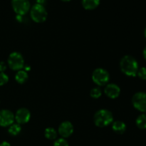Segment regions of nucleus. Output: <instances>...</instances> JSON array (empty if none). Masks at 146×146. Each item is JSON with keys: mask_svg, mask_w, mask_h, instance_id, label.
<instances>
[{"mask_svg": "<svg viewBox=\"0 0 146 146\" xmlns=\"http://www.w3.org/2000/svg\"><path fill=\"white\" fill-rule=\"evenodd\" d=\"M120 68L122 73L128 76L134 77L137 76L139 69V65L137 60L133 56L125 55L120 61Z\"/></svg>", "mask_w": 146, "mask_h": 146, "instance_id": "f257e3e1", "label": "nucleus"}, {"mask_svg": "<svg viewBox=\"0 0 146 146\" xmlns=\"http://www.w3.org/2000/svg\"><path fill=\"white\" fill-rule=\"evenodd\" d=\"M113 121V115L110 111L107 109L98 110L94 116V124L97 127L104 128L108 126Z\"/></svg>", "mask_w": 146, "mask_h": 146, "instance_id": "f03ea898", "label": "nucleus"}, {"mask_svg": "<svg viewBox=\"0 0 146 146\" xmlns=\"http://www.w3.org/2000/svg\"><path fill=\"white\" fill-rule=\"evenodd\" d=\"M30 15L33 21L36 23H43L46 20L48 13L44 6L35 4L31 8Z\"/></svg>", "mask_w": 146, "mask_h": 146, "instance_id": "7ed1b4c3", "label": "nucleus"}, {"mask_svg": "<svg viewBox=\"0 0 146 146\" xmlns=\"http://www.w3.org/2000/svg\"><path fill=\"white\" fill-rule=\"evenodd\" d=\"M7 63L13 71H20L24 66V59L21 54L17 51H14L9 54L7 59Z\"/></svg>", "mask_w": 146, "mask_h": 146, "instance_id": "20e7f679", "label": "nucleus"}, {"mask_svg": "<svg viewBox=\"0 0 146 146\" xmlns=\"http://www.w3.org/2000/svg\"><path fill=\"white\" fill-rule=\"evenodd\" d=\"M110 75L108 71L103 68H97L93 71L92 80L96 85L99 86L107 85L109 81Z\"/></svg>", "mask_w": 146, "mask_h": 146, "instance_id": "39448f33", "label": "nucleus"}, {"mask_svg": "<svg viewBox=\"0 0 146 146\" xmlns=\"http://www.w3.org/2000/svg\"><path fill=\"white\" fill-rule=\"evenodd\" d=\"M11 7L16 14L22 16L29 11L31 4L29 0H11Z\"/></svg>", "mask_w": 146, "mask_h": 146, "instance_id": "423d86ee", "label": "nucleus"}, {"mask_svg": "<svg viewBox=\"0 0 146 146\" xmlns=\"http://www.w3.org/2000/svg\"><path fill=\"white\" fill-rule=\"evenodd\" d=\"M132 104L138 111L145 113L146 111V93L143 91L135 93L132 98Z\"/></svg>", "mask_w": 146, "mask_h": 146, "instance_id": "0eeeda50", "label": "nucleus"}, {"mask_svg": "<svg viewBox=\"0 0 146 146\" xmlns=\"http://www.w3.org/2000/svg\"><path fill=\"white\" fill-rule=\"evenodd\" d=\"M14 114L7 109L0 110V126L9 127L14 123Z\"/></svg>", "mask_w": 146, "mask_h": 146, "instance_id": "6e6552de", "label": "nucleus"}, {"mask_svg": "<svg viewBox=\"0 0 146 146\" xmlns=\"http://www.w3.org/2000/svg\"><path fill=\"white\" fill-rule=\"evenodd\" d=\"M31 118V113L27 108H20L16 112L14 115V119L17 121V123L21 125L25 124L29 121Z\"/></svg>", "mask_w": 146, "mask_h": 146, "instance_id": "1a4fd4ad", "label": "nucleus"}, {"mask_svg": "<svg viewBox=\"0 0 146 146\" xmlns=\"http://www.w3.org/2000/svg\"><path fill=\"white\" fill-rule=\"evenodd\" d=\"M58 133L64 138H68L74 133V126L70 121H64L58 126Z\"/></svg>", "mask_w": 146, "mask_h": 146, "instance_id": "9d476101", "label": "nucleus"}, {"mask_svg": "<svg viewBox=\"0 0 146 146\" xmlns=\"http://www.w3.org/2000/svg\"><path fill=\"white\" fill-rule=\"evenodd\" d=\"M104 93L111 99L117 98L121 94V88L115 84H108L104 89Z\"/></svg>", "mask_w": 146, "mask_h": 146, "instance_id": "9b49d317", "label": "nucleus"}, {"mask_svg": "<svg viewBox=\"0 0 146 146\" xmlns=\"http://www.w3.org/2000/svg\"><path fill=\"white\" fill-rule=\"evenodd\" d=\"M126 125L121 121H115L112 124L113 131L117 134H123L126 131Z\"/></svg>", "mask_w": 146, "mask_h": 146, "instance_id": "f8f14e48", "label": "nucleus"}, {"mask_svg": "<svg viewBox=\"0 0 146 146\" xmlns=\"http://www.w3.org/2000/svg\"><path fill=\"white\" fill-rule=\"evenodd\" d=\"M81 4L85 9L93 10L99 6L100 0H82Z\"/></svg>", "mask_w": 146, "mask_h": 146, "instance_id": "ddd939ff", "label": "nucleus"}, {"mask_svg": "<svg viewBox=\"0 0 146 146\" xmlns=\"http://www.w3.org/2000/svg\"><path fill=\"white\" fill-rule=\"evenodd\" d=\"M28 74L25 71H23V70L18 71V72L15 75L16 81L19 84H24L28 80Z\"/></svg>", "mask_w": 146, "mask_h": 146, "instance_id": "4468645a", "label": "nucleus"}, {"mask_svg": "<svg viewBox=\"0 0 146 146\" xmlns=\"http://www.w3.org/2000/svg\"><path fill=\"white\" fill-rule=\"evenodd\" d=\"M135 124L139 129H146V115L145 113H142L138 115L135 120Z\"/></svg>", "mask_w": 146, "mask_h": 146, "instance_id": "2eb2a0df", "label": "nucleus"}, {"mask_svg": "<svg viewBox=\"0 0 146 146\" xmlns=\"http://www.w3.org/2000/svg\"><path fill=\"white\" fill-rule=\"evenodd\" d=\"M44 135L48 140H55L57 138V132L54 128L48 127L44 131Z\"/></svg>", "mask_w": 146, "mask_h": 146, "instance_id": "dca6fc26", "label": "nucleus"}, {"mask_svg": "<svg viewBox=\"0 0 146 146\" xmlns=\"http://www.w3.org/2000/svg\"><path fill=\"white\" fill-rule=\"evenodd\" d=\"M21 131V127L18 123H12L10 126H9L8 132L11 135H17L19 134Z\"/></svg>", "mask_w": 146, "mask_h": 146, "instance_id": "f3484780", "label": "nucleus"}, {"mask_svg": "<svg viewBox=\"0 0 146 146\" xmlns=\"http://www.w3.org/2000/svg\"><path fill=\"white\" fill-rule=\"evenodd\" d=\"M102 95V92H101V88H98V87H95V88H92L90 92V96H91V98H95V99H97V98H99Z\"/></svg>", "mask_w": 146, "mask_h": 146, "instance_id": "a211bd4d", "label": "nucleus"}, {"mask_svg": "<svg viewBox=\"0 0 146 146\" xmlns=\"http://www.w3.org/2000/svg\"><path fill=\"white\" fill-rule=\"evenodd\" d=\"M137 76L141 80L146 81V67H141L137 72Z\"/></svg>", "mask_w": 146, "mask_h": 146, "instance_id": "6ab92c4d", "label": "nucleus"}, {"mask_svg": "<svg viewBox=\"0 0 146 146\" xmlns=\"http://www.w3.org/2000/svg\"><path fill=\"white\" fill-rule=\"evenodd\" d=\"M9 81V76L4 72H0V86L5 85Z\"/></svg>", "mask_w": 146, "mask_h": 146, "instance_id": "aec40b11", "label": "nucleus"}, {"mask_svg": "<svg viewBox=\"0 0 146 146\" xmlns=\"http://www.w3.org/2000/svg\"><path fill=\"white\" fill-rule=\"evenodd\" d=\"M54 146H69V145H68V142L66 139L59 138L54 143Z\"/></svg>", "mask_w": 146, "mask_h": 146, "instance_id": "412c9836", "label": "nucleus"}, {"mask_svg": "<svg viewBox=\"0 0 146 146\" xmlns=\"http://www.w3.org/2000/svg\"><path fill=\"white\" fill-rule=\"evenodd\" d=\"M7 69V65L4 61H1L0 62V72H4L5 70Z\"/></svg>", "mask_w": 146, "mask_h": 146, "instance_id": "4be33fe9", "label": "nucleus"}, {"mask_svg": "<svg viewBox=\"0 0 146 146\" xmlns=\"http://www.w3.org/2000/svg\"><path fill=\"white\" fill-rule=\"evenodd\" d=\"M0 146H11V145L7 141H3L1 143H0Z\"/></svg>", "mask_w": 146, "mask_h": 146, "instance_id": "5701e85b", "label": "nucleus"}, {"mask_svg": "<svg viewBox=\"0 0 146 146\" xmlns=\"http://www.w3.org/2000/svg\"><path fill=\"white\" fill-rule=\"evenodd\" d=\"M46 1L47 0H36V4H41V5H43V4H44Z\"/></svg>", "mask_w": 146, "mask_h": 146, "instance_id": "b1692460", "label": "nucleus"}, {"mask_svg": "<svg viewBox=\"0 0 146 146\" xmlns=\"http://www.w3.org/2000/svg\"><path fill=\"white\" fill-rule=\"evenodd\" d=\"M143 57L146 60V46L143 49Z\"/></svg>", "mask_w": 146, "mask_h": 146, "instance_id": "393cba45", "label": "nucleus"}, {"mask_svg": "<svg viewBox=\"0 0 146 146\" xmlns=\"http://www.w3.org/2000/svg\"><path fill=\"white\" fill-rule=\"evenodd\" d=\"M144 35H145V37L146 38V27L145 28V30H144Z\"/></svg>", "mask_w": 146, "mask_h": 146, "instance_id": "a878e982", "label": "nucleus"}, {"mask_svg": "<svg viewBox=\"0 0 146 146\" xmlns=\"http://www.w3.org/2000/svg\"><path fill=\"white\" fill-rule=\"evenodd\" d=\"M61 1H71V0H61Z\"/></svg>", "mask_w": 146, "mask_h": 146, "instance_id": "bb28decb", "label": "nucleus"}, {"mask_svg": "<svg viewBox=\"0 0 146 146\" xmlns=\"http://www.w3.org/2000/svg\"><path fill=\"white\" fill-rule=\"evenodd\" d=\"M145 115H146V111H145Z\"/></svg>", "mask_w": 146, "mask_h": 146, "instance_id": "cd10ccee", "label": "nucleus"}]
</instances>
